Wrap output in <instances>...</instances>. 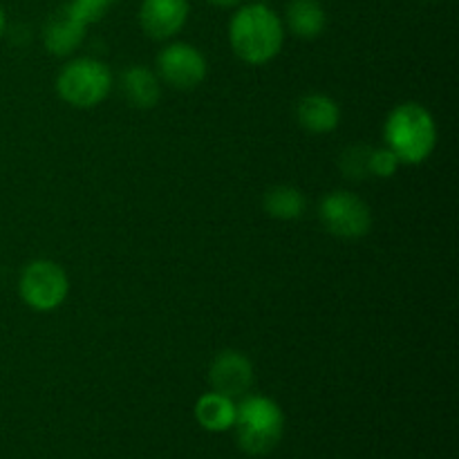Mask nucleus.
I'll return each mask as SVG.
<instances>
[{
    "mask_svg": "<svg viewBox=\"0 0 459 459\" xmlns=\"http://www.w3.org/2000/svg\"><path fill=\"white\" fill-rule=\"evenodd\" d=\"M229 40L238 58L249 65H264L281 54L285 25L272 7L251 3L233 13L229 22Z\"/></svg>",
    "mask_w": 459,
    "mask_h": 459,
    "instance_id": "obj_1",
    "label": "nucleus"
},
{
    "mask_svg": "<svg viewBox=\"0 0 459 459\" xmlns=\"http://www.w3.org/2000/svg\"><path fill=\"white\" fill-rule=\"evenodd\" d=\"M384 139L402 164H424L437 146V124L421 103H399L385 119Z\"/></svg>",
    "mask_w": 459,
    "mask_h": 459,
    "instance_id": "obj_2",
    "label": "nucleus"
},
{
    "mask_svg": "<svg viewBox=\"0 0 459 459\" xmlns=\"http://www.w3.org/2000/svg\"><path fill=\"white\" fill-rule=\"evenodd\" d=\"M236 433L238 444L249 455H267L278 446L282 437L281 406L263 394H245L236 406Z\"/></svg>",
    "mask_w": 459,
    "mask_h": 459,
    "instance_id": "obj_3",
    "label": "nucleus"
},
{
    "mask_svg": "<svg viewBox=\"0 0 459 459\" xmlns=\"http://www.w3.org/2000/svg\"><path fill=\"white\" fill-rule=\"evenodd\" d=\"M110 90L112 72L99 58H74L58 72L56 92L72 108L88 110V108L99 106L101 101H106Z\"/></svg>",
    "mask_w": 459,
    "mask_h": 459,
    "instance_id": "obj_4",
    "label": "nucleus"
},
{
    "mask_svg": "<svg viewBox=\"0 0 459 459\" xmlns=\"http://www.w3.org/2000/svg\"><path fill=\"white\" fill-rule=\"evenodd\" d=\"M18 291L27 307L34 312H52L65 303L70 294V278L54 260H31L21 273Z\"/></svg>",
    "mask_w": 459,
    "mask_h": 459,
    "instance_id": "obj_5",
    "label": "nucleus"
},
{
    "mask_svg": "<svg viewBox=\"0 0 459 459\" xmlns=\"http://www.w3.org/2000/svg\"><path fill=\"white\" fill-rule=\"evenodd\" d=\"M318 215L323 227L343 240H357L372 229L370 206L350 191L327 193L318 206Z\"/></svg>",
    "mask_w": 459,
    "mask_h": 459,
    "instance_id": "obj_6",
    "label": "nucleus"
},
{
    "mask_svg": "<svg viewBox=\"0 0 459 459\" xmlns=\"http://www.w3.org/2000/svg\"><path fill=\"white\" fill-rule=\"evenodd\" d=\"M209 74L204 54L191 43H169L157 54V76L175 90H195Z\"/></svg>",
    "mask_w": 459,
    "mask_h": 459,
    "instance_id": "obj_7",
    "label": "nucleus"
},
{
    "mask_svg": "<svg viewBox=\"0 0 459 459\" xmlns=\"http://www.w3.org/2000/svg\"><path fill=\"white\" fill-rule=\"evenodd\" d=\"M209 381L215 393L224 397H245L254 384V366L238 350H224L211 363Z\"/></svg>",
    "mask_w": 459,
    "mask_h": 459,
    "instance_id": "obj_8",
    "label": "nucleus"
},
{
    "mask_svg": "<svg viewBox=\"0 0 459 459\" xmlns=\"http://www.w3.org/2000/svg\"><path fill=\"white\" fill-rule=\"evenodd\" d=\"M191 4L188 0H143L139 9L142 30L155 40H169L186 25Z\"/></svg>",
    "mask_w": 459,
    "mask_h": 459,
    "instance_id": "obj_9",
    "label": "nucleus"
},
{
    "mask_svg": "<svg viewBox=\"0 0 459 459\" xmlns=\"http://www.w3.org/2000/svg\"><path fill=\"white\" fill-rule=\"evenodd\" d=\"M85 30L88 27L81 21H76L70 12L63 4L61 9L52 13L48 18L43 27V40L48 52H52L54 56H67V54L74 52L85 39Z\"/></svg>",
    "mask_w": 459,
    "mask_h": 459,
    "instance_id": "obj_10",
    "label": "nucleus"
},
{
    "mask_svg": "<svg viewBox=\"0 0 459 459\" xmlns=\"http://www.w3.org/2000/svg\"><path fill=\"white\" fill-rule=\"evenodd\" d=\"M299 124L312 134H327L339 126L341 110L339 103L327 94H305L296 106Z\"/></svg>",
    "mask_w": 459,
    "mask_h": 459,
    "instance_id": "obj_11",
    "label": "nucleus"
},
{
    "mask_svg": "<svg viewBox=\"0 0 459 459\" xmlns=\"http://www.w3.org/2000/svg\"><path fill=\"white\" fill-rule=\"evenodd\" d=\"M121 92L126 101L139 110H148L160 103L161 97V81L155 70L146 65H130L121 74Z\"/></svg>",
    "mask_w": 459,
    "mask_h": 459,
    "instance_id": "obj_12",
    "label": "nucleus"
},
{
    "mask_svg": "<svg viewBox=\"0 0 459 459\" xmlns=\"http://www.w3.org/2000/svg\"><path fill=\"white\" fill-rule=\"evenodd\" d=\"M285 22L299 39H318L325 31L327 13L321 0H290L285 9Z\"/></svg>",
    "mask_w": 459,
    "mask_h": 459,
    "instance_id": "obj_13",
    "label": "nucleus"
},
{
    "mask_svg": "<svg viewBox=\"0 0 459 459\" xmlns=\"http://www.w3.org/2000/svg\"><path fill=\"white\" fill-rule=\"evenodd\" d=\"M195 417L200 426L211 433H224L236 424V403L220 393H206L197 399Z\"/></svg>",
    "mask_w": 459,
    "mask_h": 459,
    "instance_id": "obj_14",
    "label": "nucleus"
},
{
    "mask_svg": "<svg viewBox=\"0 0 459 459\" xmlns=\"http://www.w3.org/2000/svg\"><path fill=\"white\" fill-rule=\"evenodd\" d=\"M264 211L276 220H299L307 209V200H305L303 191L296 186H273L264 193Z\"/></svg>",
    "mask_w": 459,
    "mask_h": 459,
    "instance_id": "obj_15",
    "label": "nucleus"
},
{
    "mask_svg": "<svg viewBox=\"0 0 459 459\" xmlns=\"http://www.w3.org/2000/svg\"><path fill=\"white\" fill-rule=\"evenodd\" d=\"M117 0H70L65 4L67 12L76 18V21L83 22L85 27L97 22L99 18H103L108 13V9L115 4Z\"/></svg>",
    "mask_w": 459,
    "mask_h": 459,
    "instance_id": "obj_16",
    "label": "nucleus"
},
{
    "mask_svg": "<svg viewBox=\"0 0 459 459\" xmlns=\"http://www.w3.org/2000/svg\"><path fill=\"white\" fill-rule=\"evenodd\" d=\"M399 157L390 151L388 146L384 148H372L370 157H368V170L375 178H393L399 169Z\"/></svg>",
    "mask_w": 459,
    "mask_h": 459,
    "instance_id": "obj_17",
    "label": "nucleus"
},
{
    "mask_svg": "<svg viewBox=\"0 0 459 459\" xmlns=\"http://www.w3.org/2000/svg\"><path fill=\"white\" fill-rule=\"evenodd\" d=\"M370 151L372 148H366V146L350 148V151L343 155V160H341L343 173L354 179H361L366 178V175H370V170H368V157H370Z\"/></svg>",
    "mask_w": 459,
    "mask_h": 459,
    "instance_id": "obj_18",
    "label": "nucleus"
},
{
    "mask_svg": "<svg viewBox=\"0 0 459 459\" xmlns=\"http://www.w3.org/2000/svg\"><path fill=\"white\" fill-rule=\"evenodd\" d=\"M206 3L215 4V7H222V9H227V7H236V4L240 3V0H206Z\"/></svg>",
    "mask_w": 459,
    "mask_h": 459,
    "instance_id": "obj_19",
    "label": "nucleus"
},
{
    "mask_svg": "<svg viewBox=\"0 0 459 459\" xmlns=\"http://www.w3.org/2000/svg\"><path fill=\"white\" fill-rule=\"evenodd\" d=\"M4 27H7V18H4V12H3V7H0V36H3Z\"/></svg>",
    "mask_w": 459,
    "mask_h": 459,
    "instance_id": "obj_20",
    "label": "nucleus"
}]
</instances>
